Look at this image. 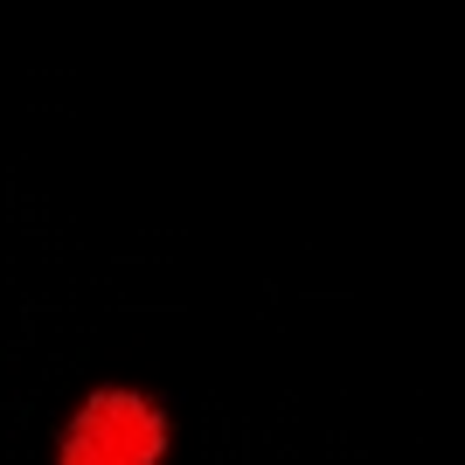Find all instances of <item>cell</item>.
Listing matches in <instances>:
<instances>
[{
	"mask_svg": "<svg viewBox=\"0 0 465 465\" xmlns=\"http://www.w3.org/2000/svg\"><path fill=\"white\" fill-rule=\"evenodd\" d=\"M167 410L139 389H91L63 424L56 465H160L167 459Z\"/></svg>",
	"mask_w": 465,
	"mask_h": 465,
	"instance_id": "obj_1",
	"label": "cell"
}]
</instances>
